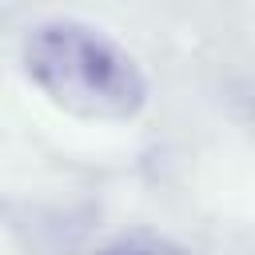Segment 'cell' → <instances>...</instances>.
<instances>
[{"mask_svg":"<svg viewBox=\"0 0 255 255\" xmlns=\"http://www.w3.org/2000/svg\"><path fill=\"white\" fill-rule=\"evenodd\" d=\"M20 64L52 108L88 124H128L151 100L139 60L88 20L56 16L28 28Z\"/></svg>","mask_w":255,"mask_h":255,"instance_id":"1","label":"cell"},{"mask_svg":"<svg viewBox=\"0 0 255 255\" xmlns=\"http://www.w3.org/2000/svg\"><path fill=\"white\" fill-rule=\"evenodd\" d=\"M96 255H183V251L163 243V239H155V235H120L108 247H100Z\"/></svg>","mask_w":255,"mask_h":255,"instance_id":"2","label":"cell"}]
</instances>
